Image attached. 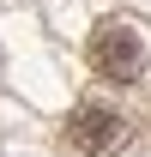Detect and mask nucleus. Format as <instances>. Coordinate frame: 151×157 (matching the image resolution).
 <instances>
[{
  "label": "nucleus",
  "mask_w": 151,
  "mask_h": 157,
  "mask_svg": "<svg viewBox=\"0 0 151 157\" xmlns=\"http://www.w3.org/2000/svg\"><path fill=\"white\" fill-rule=\"evenodd\" d=\"M67 139H73V151L85 157H109L127 145V121L115 115V109H103V103H85V109H73V121H67Z\"/></svg>",
  "instance_id": "nucleus-2"
},
{
  "label": "nucleus",
  "mask_w": 151,
  "mask_h": 157,
  "mask_svg": "<svg viewBox=\"0 0 151 157\" xmlns=\"http://www.w3.org/2000/svg\"><path fill=\"white\" fill-rule=\"evenodd\" d=\"M91 67H97L103 78H115V85L139 78V67H145V36H139V24L103 18V24L91 30Z\"/></svg>",
  "instance_id": "nucleus-1"
}]
</instances>
